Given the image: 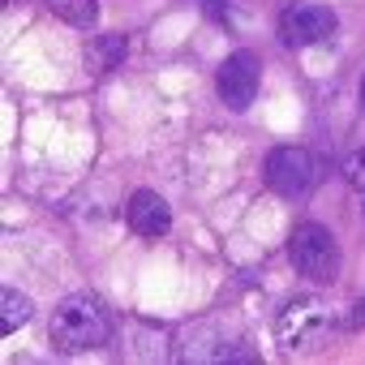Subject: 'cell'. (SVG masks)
Returning a JSON list of instances; mask_svg holds the SVG:
<instances>
[{
  "mask_svg": "<svg viewBox=\"0 0 365 365\" xmlns=\"http://www.w3.org/2000/svg\"><path fill=\"white\" fill-rule=\"evenodd\" d=\"M112 309L91 297V292H73L65 297L52 318H48V335L61 352H91V348H103L112 339Z\"/></svg>",
  "mask_w": 365,
  "mask_h": 365,
  "instance_id": "1",
  "label": "cell"
},
{
  "mask_svg": "<svg viewBox=\"0 0 365 365\" xmlns=\"http://www.w3.org/2000/svg\"><path fill=\"white\" fill-rule=\"evenodd\" d=\"M288 258L297 267V275H305L309 284H331L339 275V245L322 224H297L288 237Z\"/></svg>",
  "mask_w": 365,
  "mask_h": 365,
  "instance_id": "2",
  "label": "cell"
},
{
  "mask_svg": "<svg viewBox=\"0 0 365 365\" xmlns=\"http://www.w3.org/2000/svg\"><path fill=\"white\" fill-rule=\"evenodd\" d=\"M267 185L279 194V198H301L314 190V180H318V163L305 146H275L267 155Z\"/></svg>",
  "mask_w": 365,
  "mask_h": 365,
  "instance_id": "3",
  "label": "cell"
},
{
  "mask_svg": "<svg viewBox=\"0 0 365 365\" xmlns=\"http://www.w3.org/2000/svg\"><path fill=\"white\" fill-rule=\"evenodd\" d=\"M327 331H331V309L318 297H301L275 318V339L288 348H314V344H322Z\"/></svg>",
  "mask_w": 365,
  "mask_h": 365,
  "instance_id": "4",
  "label": "cell"
},
{
  "mask_svg": "<svg viewBox=\"0 0 365 365\" xmlns=\"http://www.w3.org/2000/svg\"><path fill=\"white\" fill-rule=\"evenodd\" d=\"M258 86H262V61L254 52H232L215 73V91L232 112H245L258 99Z\"/></svg>",
  "mask_w": 365,
  "mask_h": 365,
  "instance_id": "5",
  "label": "cell"
},
{
  "mask_svg": "<svg viewBox=\"0 0 365 365\" xmlns=\"http://www.w3.org/2000/svg\"><path fill=\"white\" fill-rule=\"evenodd\" d=\"M284 43L288 48H314L335 35V14L327 5H292L284 14Z\"/></svg>",
  "mask_w": 365,
  "mask_h": 365,
  "instance_id": "6",
  "label": "cell"
},
{
  "mask_svg": "<svg viewBox=\"0 0 365 365\" xmlns=\"http://www.w3.org/2000/svg\"><path fill=\"white\" fill-rule=\"evenodd\" d=\"M125 215H129V228H133L138 237H163V232L172 228V207H168L155 190H138V194H129Z\"/></svg>",
  "mask_w": 365,
  "mask_h": 365,
  "instance_id": "7",
  "label": "cell"
},
{
  "mask_svg": "<svg viewBox=\"0 0 365 365\" xmlns=\"http://www.w3.org/2000/svg\"><path fill=\"white\" fill-rule=\"evenodd\" d=\"M31 301L22 297V292H14V288H0V335H14L26 318H31Z\"/></svg>",
  "mask_w": 365,
  "mask_h": 365,
  "instance_id": "8",
  "label": "cell"
},
{
  "mask_svg": "<svg viewBox=\"0 0 365 365\" xmlns=\"http://www.w3.org/2000/svg\"><path fill=\"white\" fill-rule=\"evenodd\" d=\"M52 5V14L61 18V22H69V26H95V18H99V5L95 0H48Z\"/></svg>",
  "mask_w": 365,
  "mask_h": 365,
  "instance_id": "9",
  "label": "cell"
},
{
  "mask_svg": "<svg viewBox=\"0 0 365 365\" xmlns=\"http://www.w3.org/2000/svg\"><path fill=\"white\" fill-rule=\"evenodd\" d=\"M120 56H125V35H103L99 39V65L112 69V65H120Z\"/></svg>",
  "mask_w": 365,
  "mask_h": 365,
  "instance_id": "10",
  "label": "cell"
},
{
  "mask_svg": "<svg viewBox=\"0 0 365 365\" xmlns=\"http://www.w3.org/2000/svg\"><path fill=\"white\" fill-rule=\"evenodd\" d=\"M344 180H348L352 190H365V150H352L344 159Z\"/></svg>",
  "mask_w": 365,
  "mask_h": 365,
  "instance_id": "11",
  "label": "cell"
},
{
  "mask_svg": "<svg viewBox=\"0 0 365 365\" xmlns=\"http://www.w3.org/2000/svg\"><path fill=\"white\" fill-rule=\"evenodd\" d=\"M348 327H352V331H361V327H365V297L352 305V314H348Z\"/></svg>",
  "mask_w": 365,
  "mask_h": 365,
  "instance_id": "12",
  "label": "cell"
},
{
  "mask_svg": "<svg viewBox=\"0 0 365 365\" xmlns=\"http://www.w3.org/2000/svg\"><path fill=\"white\" fill-rule=\"evenodd\" d=\"M361 108H365V78H361Z\"/></svg>",
  "mask_w": 365,
  "mask_h": 365,
  "instance_id": "13",
  "label": "cell"
}]
</instances>
